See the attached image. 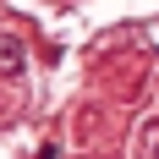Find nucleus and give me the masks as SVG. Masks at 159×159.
<instances>
[{
	"label": "nucleus",
	"mask_w": 159,
	"mask_h": 159,
	"mask_svg": "<svg viewBox=\"0 0 159 159\" xmlns=\"http://www.w3.org/2000/svg\"><path fill=\"white\" fill-rule=\"evenodd\" d=\"M0 71H6V77H16V71H22V44H16L11 33L0 39Z\"/></svg>",
	"instance_id": "f257e3e1"
},
{
	"label": "nucleus",
	"mask_w": 159,
	"mask_h": 159,
	"mask_svg": "<svg viewBox=\"0 0 159 159\" xmlns=\"http://www.w3.org/2000/svg\"><path fill=\"white\" fill-rule=\"evenodd\" d=\"M137 159H159V115L137 132Z\"/></svg>",
	"instance_id": "f03ea898"
}]
</instances>
